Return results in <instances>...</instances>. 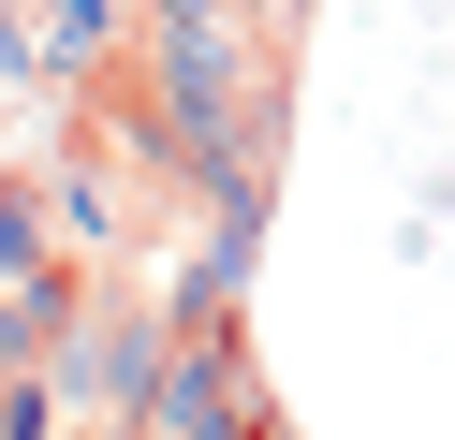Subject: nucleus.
Listing matches in <instances>:
<instances>
[{"instance_id": "nucleus-1", "label": "nucleus", "mask_w": 455, "mask_h": 440, "mask_svg": "<svg viewBox=\"0 0 455 440\" xmlns=\"http://www.w3.org/2000/svg\"><path fill=\"white\" fill-rule=\"evenodd\" d=\"M118 440H279L250 338H235V323H177V338H162V381H148V411H132Z\"/></svg>"}, {"instance_id": "nucleus-2", "label": "nucleus", "mask_w": 455, "mask_h": 440, "mask_svg": "<svg viewBox=\"0 0 455 440\" xmlns=\"http://www.w3.org/2000/svg\"><path fill=\"white\" fill-rule=\"evenodd\" d=\"M30 279H60V205L30 176H0V293H30Z\"/></svg>"}]
</instances>
